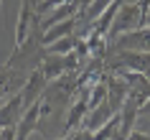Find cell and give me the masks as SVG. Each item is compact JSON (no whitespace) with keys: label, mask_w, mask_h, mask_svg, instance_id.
I'll list each match as a JSON object with an SVG mask.
<instances>
[{"label":"cell","mask_w":150,"mask_h":140,"mask_svg":"<svg viewBox=\"0 0 150 140\" xmlns=\"http://www.w3.org/2000/svg\"><path fill=\"white\" fill-rule=\"evenodd\" d=\"M87 97L89 94L87 92H76V99H74V104H71V109H69V117H66V125H64V132H71L74 127H79L81 125V120L87 117Z\"/></svg>","instance_id":"9"},{"label":"cell","mask_w":150,"mask_h":140,"mask_svg":"<svg viewBox=\"0 0 150 140\" xmlns=\"http://www.w3.org/2000/svg\"><path fill=\"white\" fill-rule=\"evenodd\" d=\"M46 87H48V82H46V77L41 74V69L28 71V79H25V84L21 87V97H23V109H25V107H31L33 102H36V99L41 97V94L46 92Z\"/></svg>","instance_id":"5"},{"label":"cell","mask_w":150,"mask_h":140,"mask_svg":"<svg viewBox=\"0 0 150 140\" xmlns=\"http://www.w3.org/2000/svg\"><path fill=\"white\" fill-rule=\"evenodd\" d=\"M79 43V33H69V36H61V38H56L54 43H48L43 51L46 54H71L74 48Z\"/></svg>","instance_id":"10"},{"label":"cell","mask_w":150,"mask_h":140,"mask_svg":"<svg viewBox=\"0 0 150 140\" xmlns=\"http://www.w3.org/2000/svg\"><path fill=\"white\" fill-rule=\"evenodd\" d=\"M21 115H23V97H21V92H16L5 104H0V127L3 130L5 127H16Z\"/></svg>","instance_id":"7"},{"label":"cell","mask_w":150,"mask_h":140,"mask_svg":"<svg viewBox=\"0 0 150 140\" xmlns=\"http://www.w3.org/2000/svg\"><path fill=\"white\" fill-rule=\"evenodd\" d=\"M61 3H69V0H43V3H38L36 13H46V10H54L56 5H61Z\"/></svg>","instance_id":"13"},{"label":"cell","mask_w":150,"mask_h":140,"mask_svg":"<svg viewBox=\"0 0 150 140\" xmlns=\"http://www.w3.org/2000/svg\"><path fill=\"white\" fill-rule=\"evenodd\" d=\"M71 140H94V132L92 130H79V132H71Z\"/></svg>","instance_id":"14"},{"label":"cell","mask_w":150,"mask_h":140,"mask_svg":"<svg viewBox=\"0 0 150 140\" xmlns=\"http://www.w3.org/2000/svg\"><path fill=\"white\" fill-rule=\"evenodd\" d=\"M117 54L115 59H110V69L112 71H137V74H145L150 69V51H112Z\"/></svg>","instance_id":"3"},{"label":"cell","mask_w":150,"mask_h":140,"mask_svg":"<svg viewBox=\"0 0 150 140\" xmlns=\"http://www.w3.org/2000/svg\"><path fill=\"white\" fill-rule=\"evenodd\" d=\"M36 5L33 0H21V10H18V23H16V48L23 46L25 38L36 31Z\"/></svg>","instance_id":"4"},{"label":"cell","mask_w":150,"mask_h":140,"mask_svg":"<svg viewBox=\"0 0 150 140\" xmlns=\"http://www.w3.org/2000/svg\"><path fill=\"white\" fill-rule=\"evenodd\" d=\"M140 8H137V3H122L117 10V16H115V21H112L110 26V38H107V43H110L112 38H117L120 33H127V31H135V28H140Z\"/></svg>","instance_id":"2"},{"label":"cell","mask_w":150,"mask_h":140,"mask_svg":"<svg viewBox=\"0 0 150 140\" xmlns=\"http://www.w3.org/2000/svg\"><path fill=\"white\" fill-rule=\"evenodd\" d=\"M110 3L112 0H92L87 8L81 10V13H76V16H79V21H89V23H92V21H97V18L104 13V8H107Z\"/></svg>","instance_id":"11"},{"label":"cell","mask_w":150,"mask_h":140,"mask_svg":"<svg viewBox=\"0 0 150 140\" xmlns=\"http://www.w3.org/2000/svg\"><path fill=\"white\" fill-rule=\"evenodd\" d=\"M59 140H71V132H64V138H59Z\"/></svg>","instance_id":"15"},{"label":"cell","mask_w":150,"mask_h":140,"mask_svg":"<svg viewBox=\"0 0 150 140\" xmlns=\"http://www.w3.org/2000/svg\"><path fill=\"white\" fill-rule=\"evenodd\" d=\"M112 51H150V23L112 38L107 43V54H112Z\"/></svg>","instance_id":"1"},{"label":"cell","mask_w":150,"mask_h":140,"mask_svg":"<svg viewBox=\"0 0 150 140\" xmlns=\"http://www.w3.org/2000/svg\"><path fill=\"white\" fill-rule=\"evenodd\" d=\"M137 8H140V23L148 26L150 23V0H137Z\"/></svg>","instance_id":"12"},{"label":"cell","mask_w":150,"mask_h":140,"mask_svg":"<svg viewBox=\"0 0 150 140\" xmlns=\"http://www.w3.org/2000/svg\"><path fill=\"white\" fill-rule=\"evenodd\" d=\"M76 23H79V16H69V18H64V21H59V23L48 26L46 33H41V46H48V43H54L56 38H61V36H69V33H74Z\"/></svg>","instance_id":"8"},{"label":"cell","mask_w":150,"mask_h":140,"mask_svg":"<svg viewBox=\"0 0 150 140\" xmlns=\"http://www.w3.org/2000/svg\"><path fill=\"white\" fill-rule=\"evenodd\" d=\"M23 74H25L23 69H16V66H10V64H0V97L21 92V87L25 84Z\"/></svg>","instance_id":"6"}]
</instances>
